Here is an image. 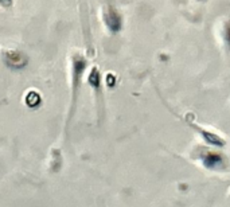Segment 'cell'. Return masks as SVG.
<instances>
[{
	"instance_id": "3",
	"label": "cell",
	"mask_w": 230,
	"mask_h": 207,
	"mask_svg": "<svg viewBox=\"0 0 230 207\" xmlns=\"http://www.w3.org/2000/svg\"><path fill=\"white\" fill-rule=\"evenodd\" d=\"M0 4H1L4 8H8V7H11L12 0H0Z\"/></svg>"
},
{
	"instance_id": "2",
	"label": "cell",
	"mask_w": 230,
	"mask_h": 207,
	"mask_svg": "<svg viewBox=\"0 0 230 207\" xmlns=\"http://www.w3.org/2000/svg\"><path fill=\"white\" fill-rule=\"evenodd\" d=\"M106 24L109 26L110 30L117 31L120 30V16L117 15L114 11H110L108 15H106Z\"/></svg>"
},
{
	"instance_id": "1",
	"label": "cell",
	"mask_w": 230,
	"mask_h": 207,
	"mask_svg": "<svg viewBox=\"0 0 230 207\" xmlns=\"http://www.w3.org/2000/svg\"><path fill=\"white\" fill-rule=\"evenodd\" d=\"M4 61L12 69H22L27 63V58L20 51H15V50L7 51L5 55H4Z\"/></svg>"
}]
</instances>
